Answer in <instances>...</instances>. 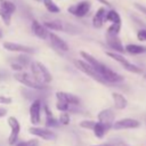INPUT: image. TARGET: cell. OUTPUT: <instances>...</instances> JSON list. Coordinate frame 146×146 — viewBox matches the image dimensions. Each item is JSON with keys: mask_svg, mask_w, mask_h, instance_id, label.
Returning a JSON list of instances; mask_svg holds the SVG:
<instances>
[{"mask_svg": "<svg viewBox=\"0 0 146 146\" xmlns=\"http://www.w3.org/2000/svg\"><path fill=\"white\" fill-rule=\"evenodd\" d=\"M14 79L16 81H18L19 83H22L23 86L31 88V89H35V90H42L44 89V84L40 83L32 73H27V72H23V71H18L14 74Z\"/></svg>", "mask_w": 146, "mask_h": 146, "instance_id": "1", "label": "cell"}, {"mask_svg": "<svg viewBox=\"0 0 146 146\" xmlns=\"http://www.w3.org/2000/svg\"><path fill=\"white\" fill-rule=\"evenodd\" d=\"M73 63H74V66L78 68V70H80L81 72H83L84 74H87L88 76H90V78H92L94 80H96L97 82H99V83H103V84H106L107 82L104 80V78L98 73V71L91 65V64H89L87 60H82V59H74L73 60Z\"/></svg>", "mask_w": 146, "mask_h": 146, "instance_id": "2", "label": "cell"}, {"mask_svg": "<svg viewBox=\"0 0 146 146\" xmlns=\"http://www.w3.org/2000/svg\"><path fill=\"white\" fill-rule=\"evenodd\" d=\"M31 73L34 75V78L42 84H48L51 82L52 76L48 68L40 62H33L31 64Z\"/></svg>", "mask_w": 146, "mask_h": 146, "instance_id": "3", "label": "cell"}, {"mask_svg": "<svg viewBox=\"0 0 146 146\" xmlns=\"http://www.w3.org/2000/svg\"><path fill=\"white\" fill-rule=\"evenodd\" d=\"M106 55H107L108 57H111L112 59L116 60L117 63H120L121 66H122L123 68H125L127 71L132 72V73H141V68H140V67H138V66L131 64V63H130L127 58H124L122 55H120V54H117V52H113V51H106Z\"/></svg>", "mask_w": 146, "mask_h": 146, "instance_id": "4", "label": "cell"}, {"mask_svg": "<svg viewBox=\"0 0 146 146\" xmlns=\"http://www.w3.org/2000/svg\"><path fill=\"white\" fill-rule=\"evenodd\" d=\"M99 73L107 83H116V82H120V81L123 80V78L120 74H117L116 72H114L113 70H111L110 67H107L104 64L102 65V67L99 70Z\"/></svg>", "mask_w": 146, "mask_h": 146, "instance_id": "5", "label": "cell"}, {"mask_svg": "<svg viewBox=\"0 0 146 146\" xmlns=\"http://www.w3.org/2000/svg\"><path fill=\"white\" fill-rule=\"evenodd\" d=\"M11 131H10V135H9V138H8V143L9 145H14L17 140V137L19 135V131H21V123L18 122V120L15 117V116H9L8 120H7Z\"/></svg>", "mask_w": 146, "mask_h": 146, "instance_id": "6", "label": "cell"}, {"mask_svg": "<svg viewBox=\"0 0 146 146\" xmlns=\"http://www.w3.org/2000/svg\"><path fill=\"white\" fill-rule=\"evenodd\" d=\"M29 113H30L31 123L34 124V125L39 124L40 123V119H41V100L40 99L33 100V103L30 106Z\"/></svg>", "mask_w": 146, "mask_h": 146, "instance_id": "7", "label": "cell"}, {"mask_svg": "<svg viewBox=\"0 0 146 146\" xmlns=\"http://www.w3.org/2000/svg\"><path fill=\"white\" fill-rule=\"evenodd\" d=\"M29 132L35 137H40L46 140H52L55 138V132L48 128H40V127H31L29 128Z\"/></svg>", "mask_w": 146, "mask_h": 146, "instance_id": "8", "label": "cell"}, {"mask_svg": "<svg viewBox=\"0 0 146 146\" xmlns=\"http://www.w3.org/2000/svg\"><path fill=\"white\" fill-rule=\"evenodd\" d=\"M3 48L11 52H22V54H33L34 49L24 44L15 43V42H3Z\"/></svg>", "mask_w": 146, "mask_h": 146, "instance_id": "9", "label": "cell"}, {"mask_svg": "<svg viewBox=\"0 0 146 146\" xmlns=\"http://www.w3.org/2000/svg\"><path fill=\"white\" fill-rule=\"evenodd\" d=\"M90 9V3L88 1H81L79 3H76L75 6H71L68 8V13L78 16V17H83L88 14Z\"/></svg>", "mask_w": 146, "mask_h": 146, "instance_id": "10", "label": "cell"}, {"mask_svg": "<svg viewBox=\"0 0 146 146\" xmlns=\"http://www.w3.org/2000/svg\"><path fill=\"white\" fill-rule=\"evenodd\" d=\"M139 124H140L139 121H137L136 119L125 117V119H122V120H119V121L114 122L113 128H114L115 130H121V129H135V128H138Z\"/></svg>", "mask_w": 146, "mask_h": 146, "instance_id": "11", "label": "cell"}, {"mask_svg": "<svg viewBox=\"0 0 146 146\" xmlns=\"http://www.w3.org/2000/svg\"><path fill=\"white\" fill-rule=\"evenodd\" d=\"M106 42H107V44H108L113 50H115V51H117V52H123V51H125V48L123 47L121 40H120L119 36L115 35V34H108V33H107V34H106Z\"/></svg>", "mask_w": 146, "mask_h": 146, "instance_id": "12", "label": "cell"}, {"mask_svg": "<svg viewBox=\"0 0 146 146\" xmlns=\"http://www.w3.org/2000/svg\"><path fill=\"white\" fill-rule=\"evenodd\" d=\"M114 112L112 110H103L98 113V121L103 122L104 124H106L108 128L113 127V121H114Z\"/></svg>", "mask_w": 146, "mask_h": 146, "instance_id": "13", "label": "cell"}, {"mask_svg": "<svg viewBox=\"0 0 146 146\" xmlns=\"http://www.w3.org/2000/svg\"><path fill=\"white\" fill-rule=\"evenodd\" d=\"M56 98H57V100H62V102H65V103H68L72 105H78L80 103V98L78 96L70 94V92H64V91H57Z\"/></svg>", "mask_w": 146, "mask_h": 146, "instance_id": "14", "label": "cell"}, {"mask_svg": "<svg viewBox=\"0 0 146 146\" xmlns=\"http://www.w3.org/2000/svg\"><path fill=\"white\" fill-rule=\"evenodd\" d=\"M104 21H106V11H105V8L100 7V8L97 9L96 14L92 17V25H94V27L100 29L103 26V24H104Z\"/></svg>", "mask_w": 146, "mask_h": 146, "instance_id": "15", "label": "cell"}, {"mask_svg": "<svg viewBox=\"0 0 146 146\" xmlns=\"http://www.w3.org/2000/svg\"><path fill=\"white\" fill-rule=\"evenodd\" d=\"M32 32L40 39H47L48 38V32H47V27L42 24H40L39 22L36 21H33L32 22Z\"/></svg>", "mask_w": 146, "mask_h": 146, "instance_id": "16", "label": "cell"}, {"mask_svg": "<svg viewBox=\"0 0 146 146\" xmlns=\"http://www.w3.org/2000/svg\"><path fill=\"white\" fill-rule=\"evenodd\" d=\"M49 39H50L52 46H55V48H57V49H59L62 51H67L68 50V44L63 39H60L57 34H55L52 32L49 33Z\"/></svg>", "mask_w": 146, "mask_h": 146, "instance_id": "17", "label": "cell"}, {"mask_svg": "<svg viewBox=\"0 0 146 146\" xmlns=\"http://www.w3.org/2000/svg\"><path fill=\"white\" fill-rule=\"evenodd\" d=\"M112 97H113V102H114L115 108H117V110H123V108H125L128 102H127V99H125V97H124L123 95H121V94H119V92H113V94H112Z\"/></svg>", "mask_w": 146, "mask_h": 146, "instance_id": "18", "label": "cell"}, {"mask_svg": "<svg viewBox=\"0 0 146 146\" xmlns=\"http://www.w3.org/2000/svg\"><path fill=\"white\" fill-rule=\"evenodd\" d=\"M80 55L82 56V58L84 59V60H87L89 64H91L97 71H98V73H99V70H100V67H102V63L100 62H98L95 57H92L90 54H88V52H86V51H80ZM100 74V73H99Z\"/></svg>", "mask_w": 146, "mask_h": 146, "instance_id": "19", "label": "cell"}, {"mask_svg": "<svg viewBox=\"0 0 146 146\" xmlns=\"http://www.w3.org/2000/svg\"><path fill=\"white\" fill-rule=\"evenodd\" d=\"M110 128L106 125V124H104L103 122H100V121H98V122H96V124H95V127H94V133H95V136L97 137V138H103L104 137V135L107 132V130H108Z\"/></svg>", "mask_w": 146, "mask_h": 146, "instance_id": "20", "label": "cell"}, {"mask_svg": "<svg viewBox=\"0 0 146 146\" xmlns=\"http://www.w3.org/2000/svg\"><path fill=\"white\" fill-rule=\"evenodd\" d=\"M124 48H125V51L131 54V55H138V54L146 52V47L145 46H139V44L130 43V44H127Z\"/></svg>", "mask_w": 146, "mask_h": 146, "instance_id": "21", "label": "cell"}, {"mask_svg": "<svg viewBox=\"0 0 146 146\" xmlns=\"http://www.w3.org/2000/svg\"><path fill=\"white\" fill-rule=\"evenodd\" d=\"M43 110H44V114H46V125L47 127H55L57 124V121L55 120L52 112L49 110V107L47 105H44Z\"/></svg>", "mask_w": 146, "mask_h": 146, "instance_id": "22", "label": "cell"}, {"mask_svg": "<svg viewBox=\"0 0 146 146\" xmlns=\"http://www.w3.org/2000/svg\"><path fill=\"white\" fill-rule=\"evenodd\" d=\"M43 25L47 29H49V30H55V31H62V30H64V26H63V24L59 21H48V22H44Z\"/></svg>", "mask_w": 146, "mask_h": 146, "instance_id": "23", "label": "cell"}, {"mask_svg": "<svg viewBox=\"0 0 146 146\" xmlns=\"http://www.w3.org/2000/svg\"><path fill=\"white\" fill-rule=\"evenodd\" d=\"M106 21H110L112 23H121V17L116 10L112 9L106 13Z\"/></svg>", "mask_w": 146, "mask_h": 146, "instance_id": "24", "label": "cell"}, {"mask_svg": "<svg viewBox=\"0 0 146 146\" xmlns=\"http://www.w3.org/2000/svg\"><path fill=\"white\" fill-rule=\"evenodd\" d=\"M0 17L2 18L5 25H9L10 24V19H11V13L8 11L6 8H3L0 5Z\"/></svg>", "mask_w": 146, "mask_h": 146, "instance_id": "25", "label": "cell"}, {"mask_svg": "<svg viewBox=\"0 0 146 146\" xmlns=\"http://www.w3.org/2000/svg\"><path fill=\"white\" fill-rule=\"evenodd\" d=\"M43 3H44L46 9L48 11H50V13H59V10H60L58 8V6L54 3L52 0H43Z\"/></svg>", "mask_w": 146, "mask_h": 146, "instance_id": "26", "label": "cell"}, {"mask_svg": "<svg viewBox=\"0 0 146 146\" xmlns=\"http://www.w3.org/2000/svg\"><path fill=\"white\" fill-rule=\"evenodd\" d=\"M121 30V23H112V25L107 29V33L108 34H115L117 35L119 32Z\"/></svg>", "mask_w": 146, "mask_h": 146, "instance_id": "27", "label": "cell"}, {"mask_svg": "<svg viewBox=\"0 0 146 146\" xmlns=\"http://www.w3.org/2000/svg\"><path fill=\"white\" fill-rule=\"evenodd\" d=\"M3 8H6L8 11H10L11 14L16 10V7H15V5H14V2H11V1H9V0H3L1 3H0Z\"/></svg>", "mask_w": 146, "mask_h": 146, "instance_id": "28", "label": "cell"}, {"mask_svg": "<svg viewBox=\"0 0 146 146\" xmlns=\"http://www.w3.org/2000/svg\"><path fill=\"white\" fill-rule=\"evenodd\" d=\"M68 103H65V102H62V100H57L56 103V108L60 112H67L68 110Z\"/></svg>", "mask_w": 146, "mask_h": 146, "instance_id": "29", "label": "cell"}, {"mask_svg": "<svg viewBox=\"0 0 146 146\" xmlns=\"http://www.w3.org/2000/svg\"><path fill=\"white\" fill-rule=\"evenodd\" d=\"M59 122L64 125H67L70 123V115L67 112H62L59 114Z\"/></svg>", "mask_w": 146, "mask_h": 146, "instance_id": "30", "label": "cell"}, {"mask_svg": "<svg viewBox=\"0 0 146 146\" xmlns=\"http://www.w3.org/2000/svg\"><path fill=\"white\" fill-rule=\"evenodd\" d=\"M95 124H96V122L91 121V120H84V121L80 122V127L84 128V129H94Z\"/></svg>", "mask_w": 146, "mask_h": 146, "instance_id": "31", "label": "cell"}, {"mask_svg": "<svg viewBox=\"0 0 146 146\" xmlns=\"http://www.w3.org/2000/svg\"><path fill=\"white\" fill-rule=\"evenodd\" d=\"M16 146H39V141L36 139H30L27 141H21Z\"/></svg>", "mask_w": 146, "mask_h": 146, "instance_id": "32", "label": "cell"}, {"mask_svg": "<svg viewBox=\"0 0 146 146\" xmlns=\"http://www.w3.org/2000/svg\"><path fill=\"white\" fill-rule=\"evenodd\" d=\"M16 60H17L19 64H22V65L25 67V66L27 65V63H29V60H30V59H29V57H27V56H24V55H19V56L16 58Z\"/></svg>", "mask_w": 146, "mask_h": 146, "instance_id": "33", "label": "cell"}, {"mask_svg": "<svg viewBox=\"0 0 146 146\" xmlns=\"http://www.w3.org/2000/svg\"><path fill=\"white\" fill-rule=\"evenodd\" d=\"M137 38H138V40H140V41H146V30H145V29L139 30L138 33H137Z\"/></svg>", "mask_w": 146, "mask_h": 146, "instance_id": "34", "label": "cell"}, {"mask_svg": "<svg viewBox=\"0 0 146 146\" xmlns=\"http://www.w3.org/2000/svg\"><path fill=\"white\" fill-rule=\"evenodd\" d=\"M10 66H11V68H13V70H15L16 72H18V71H22V70L24 68V66H23L22 64H19L17 60H16L15 63H11V64H10Z\"/></svg>", "mask_w": 146, "mask_h": 146, "instance_id": "35", "label": "cell"}, {"mask_svg": "<svg viewBox=\"0 0 146 146\" xmlns=\"http://www.w3.org/2000/svg\"><path fill=\"white\" fill-rule=\"evenodd\" d=\"M0 103L1 104H10L11 103V98L10 97H6V96H0Z\"/></svg>", "mask_w": 146, "mask_h": 146, "instance_id": "36", "label": "cell"}, {"mask_svg": "<svg viewBox=\"0 0 146 146\" xmlns=\"http://www.w3.org/2000/svg\"><path fill=\"white\" fill-rule=\"evenodd\" d=\"M135 6H136V7H137V8H138V9L140 10V11H143V13H145V14H146V8H145V7H143V6H140L139 3H136Z\"/></svg>", "mask_w": 146, "mask_h": 146, "instance_id": "37", "label": "cell"}, {"mask_svg": "<svg viewBox=\"0 0 146 146\" xmlns=\"http://www.w3.org/2000/svg\"><path fill=\"white\" fill-rule=\"evenodd\" d=\"M6 114H7V110H5V108H1V107H0V117L5 116Z\"/></svg>", "mask_w": 146, "mask_h": 146, "instance_id": "38", "label": "cell"}, {"mask_svg": "<svg viewBox=\"0 0 146 146\" xmlns=\"http://www.w3.org/2000/svg\"><path fill=\"white\" fill-rule=\"evenodd\" d=\"M97 1H99L100 3H103V5H105V6H111V3H110L107 0H97Z\"/></svg>", "mask_w": 146, "mask_h": 146, "instance_id": "39", "label": "cell"}, {"mask_svg": "<svg viewBox=\"0 0 146 146\" xmlns=\"http://www.w3.org/2000/svg\"><path fill=\"white\" fill-rule=\"evenodd\" d=\"M94 146H110V145H94Z\"/></svg>", "mask_w": 146, "mask_h": 146, "instance_id": "40", "label": "cell"}, {"mask_svg": "<svg viewBox=\"0 0 146 146\" xmlns=\"http://www.w3.org/2000/svg\"><path fill=\"white\" fill-rule=\"evenodd\" d=\"M2 1H3V0H0V3H1V2H2Z\"/></svg>", "mask_w": 146, "mask_h": 146, "instance_id": "41", "label": "cell"}, {"mask_svg": "<svg viewBox=\"0 0 146 146\" xmlns=\"http://www.w3.org/2000/svg\"><path fill=\"white\" fill-rule=\"evenodd\" d=\"M1 35H2V34H1V32H0V38H1Z\"/></svg>", "mask_w": 146, "mask_h": 146, "instance_id": "42", "label": "cell"}, {"mask_svg": "<svg viewBox=\"0 0 146 146\" xmlns=\"http://www.w3.org/2000/svg\"><path fill=\"white\" fill-rule=\"evenodd\" d=\"M36 1H41V0H36Z\"/></svg>", "mask_w": 146, "mask_h": 146, "instance_id": "43", "label": "cell"}]
</instances>
